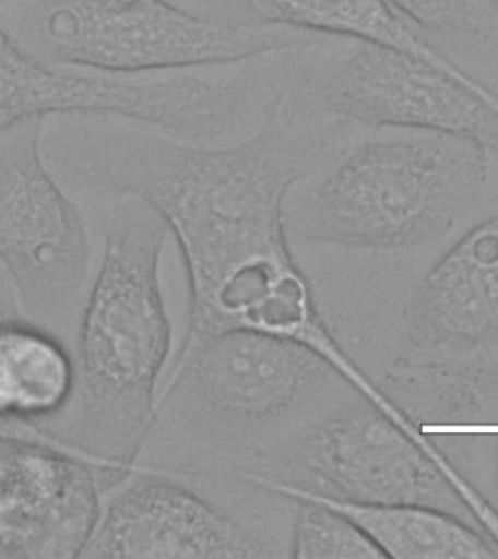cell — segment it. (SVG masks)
<instances>
[{"label":"cell","mask_w":498,"mask_h":559,"mask_svg":"<svg viewBox=\"0 0 498 559\" xmlns=\"http://www.w3.org/2000/svg\"><path fill=\"white\" fill-rule=\"evenodd\" d=\"M356 122L271 114L229 146L138 127L87 134V182L146 204L181 252L190 295L187 336L242 330L295 341L341 373L353 358L319 309L287 238V199L354 143Z\"/></svg>","instance_id":"6da1fadb"},{"label":"cell","mask_w":498,"mask_h":559,"mask_svg":"<svg viewBox=\"0 0 498 559\" xmlns=\"http://www.w3.org/2000/svg\"><path fill=\"white\" fill-rule=\"evenodd\" d=\"M353 393L334 366L295 341L242 330L186 335L134 463L236 475Z\"/></svg>","instance_id":"7a4b0ae2"},{"label":"cell","mask_w":498,"mask_h":559,"mask_svg":"<svg viewBox=\"0 0 498 559\" xmlns=\"http://www.w3.org/2000/svg\"><path fill=\"white\" fill-rule=\"evenodd\" d=\"M165 223L146 204L107 223L104 251L74 341L72 402L43 432L118 471H130L151 430L170 349L159 282Z\"/></svg>","instance_id":"3957f363"},{"label":"cell","mask_w":498,"mask_h":559,"mask_svg":"<svg viewBox=\"0 0 498 559\" xmlns=\"http://www.w3.org/2000/svg\"><path fill=\"white\" fill-rule=\"evenodd\" d=\"M348 151L287 203L304 242L393 252L439 239L481 199L494 159L470 135L384 129Z\"/></svg>","instance_id":"277c9868"},{"label":"cell","mask_w":498,"mask_h":559,"mask_svg":"<svg viewBox=\"0 0 498 559\" xmlns=\"http://www.w3.org/2000/svg\"><path fill=\"white\" fill-rule=\"evenodd\" d=\"M236 478L264 491L295 489L334 500L435 507L474 526L497 518L417 426H402L358 392Z\"/></svg>","instance_id":"5b68a950"},{"label":"cell","mask_w":498,"mask_h":559,"mask_svg":"<svg viewBox=\"0 0 498 559\" xmlns=\"http://www.w3.org/2000/svg\"><path fill=\"white\" fill-rule=\"evenodd\" d=\"M308 47L301 50L300 60L293 59L275 108L278 116L290 121L340 118L370 129L470 135L498 162L497 109L439 66L395 48L353 39L347 50L319 59L305 60Z\"/></svg>","instance_id":"8992f818"},{"label":"cell","mask_w":498,"mask_h":559,"mask_svg":"<svg viewBox=\"0 0 498 559\" xmlns=\"http://www.w3.org/2000/svg\"><path fill=\"white\" fill-rule=\"evenodd\" d=\"M42 38L56 63L143 73L240 63L322 37L280 26L225 24L175 0H51Z\"/></svg>","instance_id":"52a82bcc"},{"label":"cell","mask_w":498,"mask_h":559,"mask_svg":"<svg viewBox=\"0 0 498 559\" xmlns=\"http://www.w3.org/2000/svg\"><path fill=\"white\" fill-rule=\"evenodd\" d=\"M44 120L0 134V265L22 312L72 348L90 292L91 245L78 205L39 153Z\"/></svg>","instance_id":"ba28073f"},{"label":"cell","mask_w":498,"mask_h":559,"mask_svg":"<svg viewBox=\"0 0 498 559\" xmlns=\"http://www.w3.org/2000/svg\"><path fill=\"white\" fill-rule=\"evenodd\" d=\"M283 546L223 506L194 476L133 465L103 493L81 558H283Z\"/></svg>","instance_id":"9c48e42d"},{"label":"cell","mask_w":498,"mask_h":559,"mask_svg":"<svg viewBox=\"0 0 498 559\" xmlns=\"http://www.w3.org/2000/svg\"><path fill=\"white\" fill-rule=\"evenodd\" d=\"M121 471L73 450L0 435V559H76Z\"/></svg>","instance_id":"30bf717a"},{"label":"cell","mask_w":498,"mask_h":559,"mask_svg":"<svg viewBox=\"0 0 498 559\" xmlns=\"http://www.w3.org/2000/svg\"><path fill=\"white\" fill-rule=\"evenodd\" d=\"M3 3L0 0V134L21 122L60 114L118 118L151 129L168 120L174 90L165 74L48 69L4 28Z\"/></svg>","instance_id":"8fae6325"},{"label":"cell","mask_w":498,"mask_h":559,"mask_svg":"<svg viewBox=\"0 0 498 559\" xmlns=\"http://www.w3.org/2000/svg\"><path fill=\"white\" fill-rule=\"evenodd\" d=\"M404 317L413 352L498 340V214L471 227L431 265Z\"/></svg>","instance_id":"7c38bea8"},{"label":"cell","mask_w":498,"mask_h":559,"mask_svg":"<svg viewBox=\"0 0 498 559\" xmlns=\"http://www.w3.org/2000/svg\"><path fill=\"white\" fill-rule=\"evenodd\" d=\"M199 12L235 26H280L410 52L453 74L498 111V95L437 55L388 0H208Z\"/></svg>","instance_id":"4fadbf2b"},{"label":"cell","mask_w":498,"mask_h":559,"mask_svg":"<svg viewBox=\"0 0 498 559\" xmlns=\"http://www.w3.org/2000/svg\"><path fill=\"white\" fill-rule=\"evenodd\" d=\"M74 383L73 352L59 336L25 318L0 321V435L38 439L68 409Z\"/></svg>","instance_id":"5bb4252c"},{"label":"cell","mask_w":498,"mask_h":559,"mask_svg":"<svg viewBox=\"0 0 498 559\" xmlns=\"http://www.w3.org/2000/svg\"><path fill=\"white\" fill-rule=\"evenodd\" d=\"M266 492L321 502L339 511L378 546L384 558H498L497 546L474 524L435 507L343 501L295 489H273Z\"/></svg>","instance_id":"9a60e30c"},{"label":"cell","mask_w":498,"mask_h":559,"mask_svg":"<svg viewBox=\"0 0 498 559\" xmlns=\"http://www.w3.org/2000/svg\"><path fill=\"white\" fill-rule=\"evenodd\" d=\"M388 3L437 55L498 95V7L494 0Z\"/></svg>","instance_id":"2e32d148"},{"label":"cell","mask_w":498,"mask_h":559,"mask_svg":"<svg viewBox=\"0 0 498 559\" xmlns=\"http://www.w3.org/2000/svg\"><path fill=\"white\" fill-rule=\"evenodd\" d=\"M293 514L288 558L384 559L374 544L345 515L321 502L290 498Z\"/></svg>","instance_id":"e0dca14e"},{"label":"cell","mask_w":498,"mask_h":559,"mask_svg":"<svg viewBox=\"0 0 498 559\" xmlns=\"http://www.w3.org/2000/svg\"><path fill=\"white\" fill-rule=\"evenodd\" d=\"M197 2H199V3H200V9H201V7H203V4H204L205 2H208V0H197ZM200 9H199V11H200Z\"/></svg>","instance_id":"ac0fdd59"},{"label":"cell","mask_w":498,"mask_h":559,"mask_svg":"<svg viewBox=\"0 0 498 559\" xmlns=\"http://www.w3.org/2000/svg\"><path fill=\"white\" fill-rule=\"evenodd\" d=\"M494 2H496V3H497V7H498V0H494Z\"/></svg>","instance_id":"d6986e66"}]
</instances>
